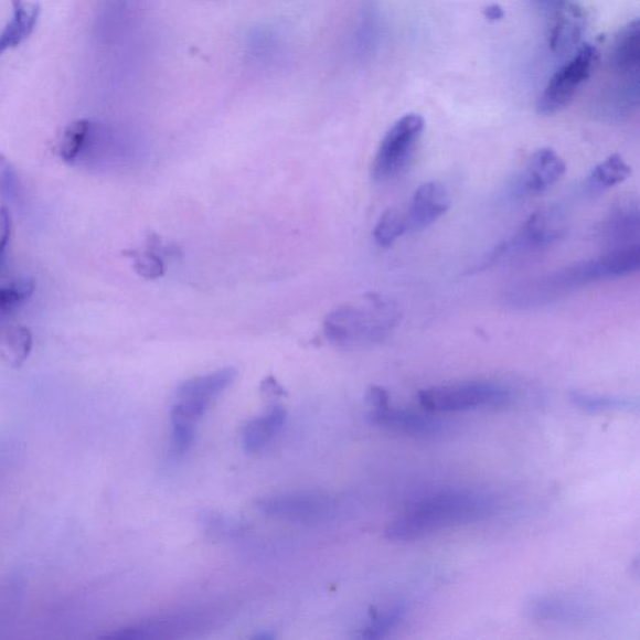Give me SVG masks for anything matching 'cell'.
Returning <instances> with one entry per match:
<instances>
[{
	"label": "cell",
	"instance_id": "1",
	"mask_svg": "<svg viewBox=\"0 0 640 640\" xmlns=\"http://www.w3.org/2000/svg\"><path fill=\"white\" fill-rule=\"evenodd\" d=\"M498 510L493 494L473 489H448L419 499L385 530L393 542H413L455 526L478 523Z\"/></svg>",
	"mask_w": 640,
	"mask_h": 640
},
{
	"label": "cell",
	"instance_id": "2",
	"mask_svg": "<svg viewBox=\"0 0 640 640\" xmlns=\"http://www.w3.org/2000/svg\"><path fill=\"white\" fill-rule=\"evenodd\" d=\"M640 269V246L610 250L596 259L579 262L514 286L508 299L518 308L542 307L555 302L596 281L632 276Z\"/></svg>",
	"mask_w": 640,
	"mask_h": 640
},
{
	"label": "cell",
	"instance_id": "3",
	"mask_svg": "<svg viewBox=\"0 0 640 640\" xmlns=\"http://www.w3.org/2000/svg\"><path fill=\"white\" fill-rule=\"evenodd\" d=\"M401 320L397 303L372 294L364 296L360 303L334 309L326 319L324 333L333 345L352 350L384 342Z\"/></svg>",
	"mask_w": 640,
	"mask_h": 640
},
{
	"label": "cell",
	"instance_id": "4",
	"mask_svg": "<svg viewBox=\"0 0 640 640\" xmlns=\"http://www.w3.org/2000/svg\"><path fill=\"white\" fill-rule=\"evenodd\" d=\"M599 60L597 46L582 44L552 75L536 102V111L541 116L550 117L567 108L597 71Z\"/></svg>",
	"mask_w": 640,
	"mask_h": 640
},
{
	"label": "cell",
	"instance_id": "5",
	"mask_svg": "<svg viewBox=\"0 0 640 640\" xmlns=\"http://www.w3.org/2000/svg\"><path fill=\"white\" fill-rule=\"evenodd\" d=\"M512 394L493 382H466L439 385L418 394L420 406L429 412H466L480 408H499L510 403Z\"/></svg>",
	"mask_w": 640,
	"mask_h": 640
},
{
	"label": "cell",
	"instance_id": "6",
	"mask_svg": "<svg viewBox=\"0 0 640 640\" xmlns=\"http://www.w3.org/2000/svg\"><path fill=\"white\" fill-rule=\"evenodd\" d=\"M567 224L558 209L533 213L514 237L499 244L487 257L484 266L548 248L566 234Z\"/></svg>",
	"mask_w": 640,
	"mask_h": 640
},
{
	"label": "cell",
	"instance_id": "7",
	"mask_svg": "<svg viewBox=\"0 0 640 640\" xmlns=\"http://www.w3.org/2000/svg\"><path fill=\"white\" fill-rule=\"evenodd\" d=\"M260 513L275 520L300 524L335 521L344 511L342 499L318 493H287L259 499Z\"/></svg>",
	"mask_w": 640,
	"mask_h": 640
},
{
	"label": "cell",
	"instance_id": "8",
	"mask_svg": "<svg viewBox=\"0 0 640 640\" xmlns=\"http://www.w3.org/2000/svg\"><path fill=\"white\" fill-rule=\"evenodd\" d=\"M425 128V119L416 113L395 121L375 154L372 167L374 181H388L408 166Z\"/></svg>",
	"mask_w": 640,
	"mask_h": 640
},
{
	"label": "cell",
	"instance_id": "9",
	"mask_svg": "<svg viewBox=\"0 0 640 640\" xmlns=\"http://www.w3.org/2000/svg\"><path fill=\"white\" fill-rule=\"evenodd\" d=\"M531 618L540 622L583 626L598 622L600 608L588 599L570 595H541L526 606Z\"/></svg>",
	"mask_w": 640,
	"mask_h": 640
},
{
	"label": "cell",
	"instance_id": "10",
	"mask_svg": "<svg viewBox=\"0 0 640 640\" xmlns=\"http://www.w3.org/2000/svg\"><path fill=\"white\" fill-rule=\"evenodd\" d=\"M237 370L223 369L183 382L177 390V403L172 409L194 422L200 420L212 402L237 380Z\"/></svg>",
	"mask_w": 640,
	"mask_h": 640
},
{
	"label": "cell",
	"instance_id": "11",
	"mask_svg": "<svg viewBox=\"0 0 640 640\" xmlns=\"http://www.w3.org/2000/svg\"><path fill=\"white\" fill-rule=\"evenodd\" d=\"M366 418L376 427L418 439H441L455 431L454 426L446 419L426 413L395 409L390 404L372 408Z\"/></svg>",
	"mask_w": 640,
	"mask_h": 640
},
{
	"label": "cell",
	"instance_id": "12",
	"mask_svg": "<svg viewBox=\"0 0 640 640\" xmlns=\"http://www.w3.org/2000/svg\"><path fill=\"white\" fill-rule=\"evenodd\" d=\"M640 211L633 198L619 201L597 225L596 237L601 246L615 250L639 244Z\"/></svg>",
	"mask_w": 640,
	"mask_h": 640
},
{
	"label": "cell",
	"instance_id": "13",
	"mask_svg": "<svg viewBox=\"0 0 640 640\" xmlns=\"http://www.w3.org/2000/svg\"><path fill=\"white\" fill-rule=\"evenodd\" d=\"M567 164L551 148H542L530 158L518 179L516 190L524 195H536L547 191L566 173Z\"/></svg>",
	"mask_w": 640,
	"mask_h": 640
},
{
	"label": "cell",
	"instance_id": "14",
	"mask_svg": "<svg viewBox=\"0 0 640 640\" xmlns=\"http://www.w3.org/2000/svg\"><path fill=\"white\" fill-rule=\"evenodd\" d=\"M548 32L550 50L557 55H572L582 45L587 28L585 12L577 6L567 3L557 9Z\"/></svg>",
	"mask_w": 640,
	"mask_h": 640
},
{
	"label": "cell",
	"instance_id": "15",
	"mask_svg": "<svg viewBox=\"0 0 640 640\" xmlns=\"http://www.w3.org/2000/svg\"><path fill=\"white\" fill-rule=\"evenodd\" d=\"M450 206L446 186L438 182L422 184L413 195L410 209L406 215L408 232H419L430 227Z\"/></svg>",
	"mask_w": 640,
	"mask_h": 640
},
{
	"label": "cell",
	"instance_id": "16",
	"mask_svg": "<svg viewBox=\"0 0 640 640\" xmlns=\"http://www.w3.org/2000/svg\"><path fill=\"white\" fill-rule=\"evenodd\" d=\"M639 22L633 21L620 30L611 45L609 64L614 77L639 79Z\"/></svg>",
	"mask_w": 640,
	"mask_h": 640
},
{
	"label": "cell",
	"instance_id": "17",
	"mask_svg": "<svg viewBox=\"0 0 640 640\" xmlns=\"http://www.w3.org/2000/svg\"><path fill=\"white\" fill-rule=\"evenodd\" d=\"M13 17L0 34V54L23 43L30 36L41 15L40 3L12 0Z\"/></svg>",
	"mask_w": 640,
	"mask_h": 640
},
{
	"label": "cell",
	"instance_id": "18",
	"mask_svg": "<svg viewBox=\"0 0 640 640\" xmlns=\"http://www.w3.org/2000/svg\"><path fill=\"white\" fill-rule=\"evenodd\" d=\"M287 412L284 407L276 406L262 416L253 418L244 426L242 431L243 447L249 454L265 448L284 428Z\"/></svg>",
	"mask_w": 640,
	"mask_h": 640
},
{
	"label": "cell",
	"instance_id": "19",
	"mask_svg": "<svg viewBox=\"0 0 640 640\" xmlns=\"http://www.w3.org/2000/svg\"><path fill=\"white\" fill-rule=\"evenodd\" d=\"M632 175V168L619 154L609 156L599 163L587 178L586 191L589 195H599L610 188L623 183Z\"/></svg>",
	"mask_w": 640,
	"mask_h": 640
},
{
	"label": "cell",
	"instance_id": "20",
	"mask_svg": "<svg viewBox=\"0 0 640 640\" xmlns=\"http://www.w3.org/2000/svg\"><path fill=\"white\" fill-rule=\"evenodd\" d=\"M569 399L574 407L589 413L600 414L609 412L637 413L639 402L630 397H620V395L593 394L586 392H572Z\"/></svg>",
	"mask_w": 640,
	"mask_h": 640
},
{
	"label": "cell",
	"instance_id": "21",
	"mask_svg": "<svg viewBox=\"0 0 640 640\" xmlns=\"http://www.w3.org/2000/svg\"><path fill=\"white\" fill-rule=\"evenodd\" d=\"M33 338L30 329L17 326L8 331L0 343V356L13 369H19L32 352Z\"/></svg>",
	"mask_w": 640,
	"mask_h": 640
},
{
	"label": "cell",
	"instance_id": "22",
	"mask_svg": "<svg viewBox=\"0 0 640 640\" xmlns=\"http://www.w3.org/2000/svg\"><path fill=\"white\" fill-rule=\"evenodd\" d=\"M407 606L397 604L376 611L370 623L362 630L361 639H382L387 637L392 630L397 629L404 618L407 617Z\"/></svg>",
	"mask_w": 640,
	"mask_h": 640
},
{
	"label": "cell",
	"instance_id": "23",
	"mask_svg": "<svg viewBox=\"0 0 640 640\" xmlns=\"http://www.w3.org/2000/svg\"><path fill=\"white\" fill-rule=\"evenodd\" d=\"M92 134V124L87 119H78L65 128L61 146L60 156L65 163H73L83 149L87 147Z\"/></svg>",
	"mask_w": 640,
	"mask_h": 640
},
{
	"label": "cell",
	"instance_id": "24",
	"mask_svg": "<svg viewBox=\"0 0 640 640\" xmlns=\"http://www.w3.org/2000/svg\"><path fill=\"white\" fill-rule=\"evenodd\" d=\"M408 232L406 215L397 210L385 211L373 232L374 242L382 248H391Z\"/></svg>",
	"mask_w": 640,
	"mask_h": 640
},
{
	"label": "cell",
	"instance_id": "25",
	"mask_svg": "<svg viewBox=\"0 0 640 640\" xmlns=\"http://www.w3.org/2000/svg\"><path fill=\"white\" fill-rule=\"evenodd\" d=\"M126 254L134 259L135 269L140 277L158 279L164 276L166 266L163 259L159 256V241L157 237L150 238L148 250H129Z\"/></svg>",
	"mask_w": 640,
	"mask_h": 640
},
{
	"label": "cell",
	"instance_id": "26",
	"mask_svg": "<svg viewBox=\"0 0 640 640\" xmlns=\"http://www.w3.org/2000/svg\"><path fill=\"white\" fill-rule=\"evenodd\" d=\"M35 287V280L31 277L17 278L0 286V313L13 312L33 296Z\"/></svg>",
	"mask_w": 640,
	"mask_h": 640
},
{
	"label": "cell",
	"instance_id": "27",
	"mask_svg": "<svg viewBox=\"0 0 640 640\" xmlns=\"http://www.w3.org/2000/svg\"><path fill=\"white\" fill-rule=\"evenodd\" d=\"M172 436L171 454L173 457L181 458L193 446L195 437V423L186 418L183 414L171 410Z\"/></svg>",
	"mask_w": 640,
	"mask_h": 640
},
{
	"label": "cell",
	"instance_id": "28",
	"mask_svg": "<svg viewBox=\"0 0 640 640\" xmlns=\"http://www.w3.org/2000/svg\"><path fill=\"white\" fill-rule=\"evenodd\" d=\"M21 190L14 166L4 154L0 153V195L6 200H14Z\"/></svg>",
	"mask_w": 640,
	"mask_h": 640
},
{
	"label": "cell",
	"instance_id": "29",
	"mask_svg": "<svg viewBox=\"0 0 640 640\" xmlns=\"http://www.w3.org/2000/svg\"><path fill=\"white\" fill-rule=\"evenodd\" d=\"M9 238H11V215L4 206L0 205V262L4 257Z\"/></svg>",
	"mask_w": 640,
	"mask_h": 640
},
{
	"label": "cell",
	"instance_id": "30",
	"mask_svg": "<svg viewBox=\"0 0 640 640\" xmlns=\"http://www.w3.org/2000/svg\"><path fill=\"white\" fill-rule=\"evenodd\" d=\"M366 401H369L372 408H380L390 404V394L381 387H373L366 395Z\"/></svg>",
	"mask_w": 640,
	"mask_h": 640
},
{
	"label": "cell",
	"instance_id": "31",
	"mask_svg": "<svg viewBox=\"0 0 640 640\" xmlns=\"http://www.w3.org/2000/svg\"><path fill=\"white\" fill-rule=\"evenodd\" d=\"M262 391L270 395L285 394V390L280 387L278 382L275 378H273V376H268L267 380L263 381Z\"/></svg>",
	"mask_w": 640,
	"mask_h": 640
},
{
	"label": "cell",
	"instance_id": "32",
	"mask_svg": "<svg viewBox=\"0 0 640 640\" xmlns=\"http://www.w3.org/2000/svg\"><path fill=\"white\" fill-rule=\"evenodd\" d=\"M486 17L489 21H501L503 18V9L497 4L487 8Z\"/></svg>",
	"mask_w": 640,
	"mask_h": 640
},
{
	"label": "cell",
	"instance_id": "33",
	"mask_svg": "<svg viewBox=\"0 0 640 640\" xmlns=\"http://www.w3.org/2000/svg\"><path fill=\"white\" fill-rule=\"evenodd\" d=\"M535 2L542 6L543 8H551L554 11V9H557L564 4L569 3V0H535Z\"/></svg>",
	"mask_w": 640,
	"mask_h": 640
}]
</instances>
